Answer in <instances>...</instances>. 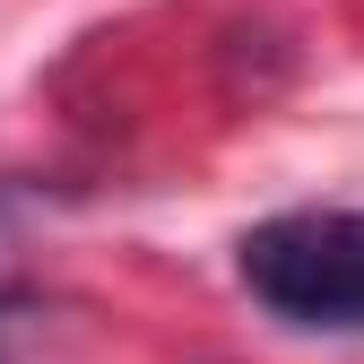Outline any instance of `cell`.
<instances>
[{
	"mask_svg": "<svg viewBox=\"0 0 364 364\" xmlns=\"http://www.w3.org/2000/svg\"><path fill=\"white\" fill-rule=\"evenodd\" d=\"M235 269L295 330H364V208H287L243 235Z\"/></svg>",
	"mask_w": 364,
	"mask_h": 364,
	"instance_id": "obj_1",
	"label": "cell"
}]
</instances>
